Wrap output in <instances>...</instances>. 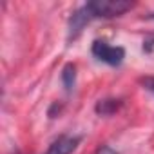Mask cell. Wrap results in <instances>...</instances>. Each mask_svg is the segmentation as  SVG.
<instances>
[{
  "label": "cell",
  "mask_w": 154,
  "mask_h": 154,
  "mask_svg": "<svg viewBox=\"0 0 154 154\" xmlns=\"http://www.w3.org/2000/svg\"><path fill=\"white\" fill-rule=\"evenodd\" d=\"M85 6L94 20V18L120 17L132 8V2H127V0H94V2H87Z\"/></svg>",
  "instance_id": "obj_1"
},
{
  "label": "cell",
  "mask_w": 154,
  "mask_h": 154,
  "mask_svg": "<svg viewBox=\"0 0 154 154\" xmlns=\"http://www.w3.org/2000/svg\"><path fill=\"white\" fill-rule=\"evenodd\" d=\"M94 58H98L100 62H105L109 65H120L125 58V49L120 45H111L105 40H94L93 47H91Z\"/></svg>",
  "instance_id": "obj_2"
},
{
  "label": "cell",
  "mask_w": 154,
  "mask_h": 154,
  "mask_svg": "<svg viewBox=\"0 0 154 154\" xmlns=\"http://www.w3.org/2000/svg\"><path fill=\"white\" fill-rule=\"evenodd\" d=\"M80 136H72V134H62L58 136L47 149L45 154H72L80 143Z\"/></svg>",
  "instance_id": "obj_3"
},
{
  "label": "cell",
  "mask_w": 154,
  "mask_h": 154,
  "mask_svg": "<svg viewBox=\"0 0 154 154\" xmlns=\"http://www.w3.org/2000/svg\"><path fill=\"white\" fill-rule=\"evenodd\" d=\"M62 84L65 87L67 93H71L74 89V84H76V67L72 63H67L62 71Z\"/></svg>",
  "instance_id": "obj_4"
},
{
  "label": "cell",
  "mask_w": 154,
  "mask_h": 154,
  "mask_svg": "<svg viewBox=\"0 0 154 154\" xmlns=\"http://www.w3.org/2000/svg\"><path fill=\"white\" fill-rule=\"evenodd\" d=\"M118 107H120V100H100L96 103V112L102 114V116H109Z\"/></svg>",
  "instance_id": "obj_5"
},
{
  "label": "cell",
  "mask_w": 154,
  "mask_h": 154,
  "mask_svg": "<svg viewBox=\"0 0 154 154\" xmlns=\"http://www.w3.org/2000/svg\"><path fill=\"white\" fill-rule=\"evenodd\" d=\"M141 84H143V87H145L147 91L154 93V76H147V78H143Z\"/></svg>",
  "instance_id": "obj_6"
},
{
  "label": "cell",
  "mask_w": 154,
  "mask_h": 154,
  "mask_svg": "<svg viewBox=\"0 0 154 154\" xmlns=\"http://www.w3.org/2000/svg\"><path fill=\"white\" fill-rule=\"evenodd\" d=\"M96 154H118V152L112 147H109V145H100L98 150H96Z\"/></svg>",
  "instance_id": "obj_7"
},
{
  "label": "cell",
  "mask_w": 154,
  "mask_h": 154,
  "mask_svg": "<svg viewBox=\"0 0 154 154\" xmlns=\"http://www.w3.org/2000/svg\"><path fill=\"white\" fill-rule=\"evenodd\" d=\"M149 18H154V13H150V15H149Z\"/></svg>",
  "instance_id": "obj_8"
}]
</instances>
